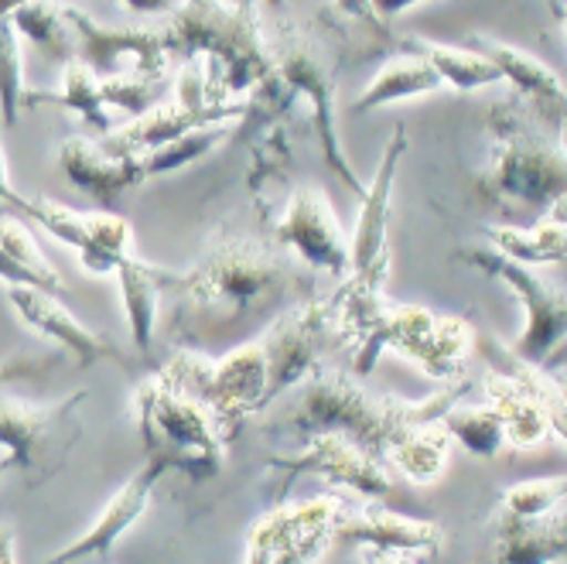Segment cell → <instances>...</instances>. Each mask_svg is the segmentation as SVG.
<instances>
[{
  "label": "cell",
  "instance_id": "obj_31",
  "mask_svg": "<svg viewBox=\"0 0 567 564\" xmlns=\"http://www.w3.org/2000/svg\"><path fill=\"white\" fill-rule=\"evenodd\" d=\"M326 18L342 42L352 49H362V55H383L396 49L393 28L377 18L373 0H332Z\"/></svg>",
  "mask_w": 567,
  "mask_h": 564
},
{
  "label": "cell",
  "instance_id": "obj_25",
  "mask_svg": "<svg viewBox=\"0 0 567 564\" xmlns=\"http://www.w3.org/2000/svg\"><path fill=\"white\" fill-rule=\"evenodd\" d=\"M444 83H441V75L434 72V65L424 55L403 49L400 55H390L380 65V72L373 75V83L355 96L352 113H373V110L390 106V103H400V100L431 96Z\"/></svg>",
  "mask_w": 567,
  "mask_h": 564
},
{
  "label": "cell",
  "instance_id": "obj_7",
  "mask_svg": "<svg viewBox=\"0 0 567 564\" xmlns=\"http://www.w3.org/2000/svg\"><path fill=\"white\" fill-rule=\"evenodd\" d=\"M161 373L178 390L192 393L198 404H206L226 441H233L267 404V356L260 342H243L219 359L202 349H178Z\"/></svg>",
  "mask_w": 567,
  "mask_h": 564
},
{
  "label": "cell",
  "instance_id": "obj_36",
  "mask_svg": "<svg viewBox=\"0 0 567 564\" xmlns=\"http://www.w3.org/2000/svg\"><path fill=\"white\" fill-rule=\"evenodd\" d=\"M0 250H8L18 264H24L31 274H38V280H42V288H45V291H55V295L65 291L62 274H59V270L52 267V260L42 254V247H38L34 233H31L21 219L4 216V213H0Z\"/></svg>",
  "mask_w": 567,
  "mask_h": 564
},
{
  "label": "cell",
  "instance_id": "obj_46",
  "mask_svg": "<svg viewBox=\"0 0 567 564\" xmlns=\"http://www.w3.org/2000/svg\"><path fill=\"white\" fill-rule=\"evenodd\" d=\"M554 14H557V21H560V24H567V0H560Z\"/></svg>",
  "mask_w": 567,
  "mask_h": 564
},
{
  "label": "cell",
  "instance_id": "obj_17",
  "mask_svg": "<svg viewBox=\"0 0 567 564\" xmlns=\"http://www.w3.org/2000/svg\"><path fill=\"white\" fill-rule=\"evenodd\" d=\"M444 541H449V534H444L441 523L403 516L386 506H362V510L346 506L336 527V544L373 551L377 557H396V554L434 557Z\"/></svg>",
  "mask_w": 567,
  "mask_h": 564
},
{
  "label": "cell",
  "instance_id": "obj_28",
  "mask_svg": "<svg viewBox=\"0 0 567 564\" xmlns=\"http://www.w3.org/2000/svg\"><path fill=\"white\" fill-rule=\"evenodd\" d=\"M449 459H452V434L444 431L441 421L403 431L386 452V465L400 469L417 486L434 482L444 472V465H449Z\"/></svg>",
  "mask_w": 567,
  "mask_h": 564
},
{
  "label": "cell",
  "instance_id": "obj_6",
  "mask_svg": "<svg viewBox=\"0 0 567 564\" xmlns=\"http://www.w3.org/2000/svg\"><path fill=\"white\" fill-rule=\"evenodd\" d=\"M137 428L147 459L165 462L168 472H185L192 482H206L226 465L229 441L219 434L213 414L165 373H154L134 397Z\"/></svg>",
  "mask_w": 567,
  "mask_h": 564
},
{
  "label": "cell",
  "instance_id": "obj_1",
  "mask_svg": "<svg viewBox=\"0 0 567 564\" xmlns=\"http://www.w3.org/2000/svg\"><path fill=\"white\" fill-rule=\"evenodd\" d=\"M172 291L182 295V321L195 332L209 326L223 336L284 308V301L311 298L315 274L288 247H280L270 229L250 233L223 223L209 233L198 260L178 274Z\"/></svg>",
  "mask_w": 567,
  "mask_h": 564
},
{
  "label": "cell",
  "instance_id": "obj_35",
  "mask_svg": "<svg viewBox=\"0 0 567 564\" xmlns=\"http://www.w3.org/2000/svg\"><path fill=\"white\" fill-rule=\"evenodd\" d=\"M106 106H116L120 113L144 116L147 110L161 106L168 100V90H175L172 75L168 79H147V75H106L100 79Z\"/></svg>",
  "mask_w": 567,
  "mask_h": 564
},
{
  "label": "cell",
  "instance_id": "obj_26",
  "mask_svg": "<svg viewBox=\"0 0 567 564\" xmlns=\"http://www.w3.org/2000/svg\"><path fill=\"white\" fill-rule=\"evenodd\" d=\"M288 175H291V141H288V127L277 120V124H267L264 137H257L250 172H247V185L257 198L264 229L274 223L284 198L291 195V192H284L288 188Z\"/></svg>",
  "mask_w": 567,
  "mask_h": 564
},
{
  "label": "cell",
  "instance_id": "obj_16",
  "mask_svg": "<svg viewBox=\"0 0 567 564\" xmlns=\"http://www.w3.org/2000/svg\"><path fill=\"white\" fill-rule=\"evenodd\" d=\"M65 18L75 31L79 59L100 79L106 75H147L168 79L172 55L165 49V34L154 28H103L79 8H65Z\"/></svg>",
  "mask_w": 567,
  "mask_h": 564
},
{
  "label": "cell",
  "instance_id": "obj_8",
  "mask_svg": "<svg viewBox=\"0 0 567 564\" xmlns=\"http://www.w3.org/2000/svg\"><path fill=\"white\" fill-rule=\"evenodd\" d=\"M274 21V55H277V69L284 75V83L295 90L298 100H308L311 106V124L318 131V144L321 154H326L329 168L342 178V185H349L352 195H367V182L355 175V168L349 165V157L342 151L339 141V124H336V103H339V75L332 59L326 55L315 38L298 28L288 18H270Z\"/></svg>",
  "mask_w": 567,
  "mask_h": 564
},
{
  "label": "cell",
  "instance_id": "obj_47",
  "mask_svg": "<svg viewBox=\"0 0 567 564\" xmlns=\"http://www.w3.org/2000/svg\"><path fill=\"white\" fill-rule=\"evenodd\" d=\"M557 387H560V393H564V400H567V370H564V377L557 380Z\"/></svg>",
  "mask_w": 567,
  "mask_h": 564
},
{
  "label": "cell",
  "instance_id": "obj_40",
  "mask_svg": "<svg viewBox=\"0 0 567 564\" xmlns=\"http://www.w3.org/2000/svg\"><path fill=\"white\" fill-rule=\"evenodd\" d=\"M120 4H127L134 14H147V18H168L182 0H120Z\"/></svg>",
  "mask_w": 567,
  "mask_h": 564
},
{
  "label": "cell",
  "instance_id": "obj_43",
  "mask_svg": "<svg viewBox=\"0 0 567 564\" xmlns=\"http://www.w3.org/2000/svg\"><path fill=\"white\" fill-rule=\"evenodd\" d=\"M11 175H8V157H4V144H0V209L8 206V198H11Z\"/></svg>",
  "mask_w": 567,
  "mask_h": 564
},
{
  "label": "cell",
  "instance_id": "obj_2",
  "mask_svg": "<svg viewBox=\"0 0 567 564\" xmlns=\"http://www.w3.org/2000/svg\"><path fill=\"white\" fill-rule=\"evenodd\" d=\"M161 34L175 65L202 59L223 96L250 100L247 124L257 120L267 127L295 110L298 96L277 69L257 0H182L165 18Z\"/></svg>",
  "mask_w": 567,
  "mask_h": 564
},
{
  "label": "cell",
  "instance_id": "obj_21",
  "mask_svg": "<svg viewBox=\"0 0 567 564\" xmlns=\"http://www.w3.org/2000/svg\"><path fill=\"white\" fill-rule=\"evenodd\" d=\"M59 165L79 192L100 198L103 206L116 203L127 188L144 182L141 157H124L90 137H69L59 147Z\"/></svg>",
  "mask_w": 567,
  "mask_h": 564
},
{
  "label": "cell",
  "instance_id": "obj_38",
  "mask_svg": "<svg viewBox=\"0 0 567 564\" xmlns=\"http://www.w3.org/2000/svg\"><path fill=\"white\" fill-rule=\"evenodd\" d=\"M86 229L93 236V244L113 257H131L134 254V226L131 219L116 216V213H83Z\"/></svg>",
  "mask_w": 567,
  "mask_h": 564
},
{
  "label": "cell",
  "instance_id": "obj_12",
  "mask_svg": "<svg viewBox=\"0 0 567 564\" xmlns=\"http://www.w3.org/2000/svg\"><path fill=\"white\" fill-rule=\"evenodd\" d=\"M342 510L346 503L332 493L301 503H284L254 523L243 557L260 564H308L326 557V551L336 544Z\"/></svg>",
  "mask_w": 567,
  "mask_h": 564
},
{
  "label": "cell",
  "instance_id": "obj_19",
  "mask_svg": "<svg viewBox=\"0 0 567 564\" xmlns=\"http://www.w3.org/2000/svg\"><path fill=\"white\" fill-rule=\"evenodd\" d=\"M468 45L489 55L499 72H503V83L513 86V93L530 106L540 120H547L550 127H557L560 134L567 131V90L557 79L554 69H547L540 59L526 55L499 38H489V34H472Z\"/></svg>",
  "mask_w": 567,
  "mask_h": 564
},
{
  "label": "cell",
  "instance_id": "obj_9",
  "mask_svg": "<svg viewBox=\"0 0 567 564\" xmlns=\"http://www.w3.org/2000/svg\"><path fill=\"white\" fill-rule=\"evenodd\" d=\"M462 264L489 274L516 295V301L526 311V326L509 346V352L530 367H540L554 373V362H560L567 349V291L557 288L554 280L534 270V264L513 260L509 254L496 247H468L455 254Z\"/></svg>",
  "mask_w": 567,
  "mask_h": 564
},
{
  "label": "cell",
  "instance_id": "obj_13",
  "mask_svg": "<svg viewBox=\"0 0 567 564\" xmlns=\"http://www.w3.org/2000/svg\"><path fill=\"white\" fill-rule=\"evenodd\" d=\"M267 469L280 472L288 490V482L295 475H318L329 486H349L367 500H386L393 493V479L386 472V462L370 455L367 449L352 441L342 431H315L301 438V452L295 455H270Z\"/></svg>",
  "mask_w": 567,
  "mask_h": 564
},
{
  "label": "cell",
  "instance_id": "obj_3",
  "mask_svg": "<svg viewBox=\"0 0 567 564\" xmlns=\"http://www.w3.org/2000/svg\"><path fill=\"white\" fill-rule=\"evenodd\" d=\"M468 390L472 377H458L424 400L380 397L355 383V377L329 367V362H318L295 390L280 397L284 408L267 421V431L298 441L315 431H342L352 441H359L370 455L386 462L390 445L403 431L441 421V414L455 408Z\"/></svg>",
  "mask_w": 567,
  "mask_h": 564
},
{
  "label": "cell",
  "instance_id": "obj_10",
  "mask_svg": "<svg viewBox=\"0 0 567 564\" xmlns=\"http://www.w3.org/2000/svg\"><path fill=\"white\" fill-rule=\"evenodd\" d=\"M86 397V390H75L55 404H31L21 397L0 400V449H4L0 479L8 472H21L28 486H34V482L55 475L83 434L75 414Z\"/></svg>",
  "mask_w": 567,
  "mask_h": 564
},
{
  "label": "cell",
  "instance_id": "obj_29",
  "mask_svg": "<svg viewBox=\"0 0 567 564\" xmlns=\"http://www.w3.org/2000/svg\"><path fill=\"white\" fill-rule=\"evenodd\" d=\"M14 28L52 62L69 65L79 55L75 31L65 18V8L55 4V0H28V4H21L14 14Z\"/></svg>",
  "mask_w": 567,
  "mask_h": 564
},
{
  "label": "cell",
  "instance_id": "obj_5",
  "mask_svg": "<svg viewBox=\"0 0 567 564\" xmlns=\"http://www.w3.org/2000/svg\"><path fill=\"white\" fill-rule=\"evenodd\" d=\"M489 161L475 175V195L516 226H530L567 198V144L516 93L489 110Z\"/></svg>",
  "mask_w": 567,
  "mask_h": 564
},
{
  "label": "cell",
  "instance_id": "obj_44",
  "mask_svg": "<svg viewBox=\"0 0 567 564\" xmlns=\"http://www.w3.org/2000/svg\"><path fill=\"white\" fill-rule=\"evenodd\" d=\"M257 4H264L267 18H280L284 11H288V0H257Z\"/></svg>",
  "mask_w": 567,
  "mask_h": 564
},
{
  "label": "cell",
  "instance_id": "obj_48",
  "mask_svg": "<svg viewBox=\"0 0 567 564\" xmlns=\"http://www.w3.org/2000/svg\"><path fill=\"white\" fill-rule=\"evenodd\" d=\"M547 4H550V11H557V4H560V0H547Z\"/></svg>",
  "mask_w": 567,
  "mask_h": 564
},
{
  "label": "cell",
  "instance_id": "obj_33",
  "mask_svg": "<svg viewBox=\"0 0 567 564\" xmlns=\"http://www.w3.org/2000/svg\"><path fill=\"white\" fill-rule=\"evenodd\" d=\"M441 424L462 449H468L475 459H496L506 445V431L493 404L485 408H449L441 414Z\"/></svg>",
  "mask_w": 567,
  "mask_h": 564
},
{
  "label": "cell",
  "instance_id": "obj_20",
  "mask_svg": "<svg viewBox=\"0 0 567 564\" xmlns=\"http://www.w3.org/2000/svg\"><path fill=\"white\" fill-rule=\"evenodd\" d=\"M168 475V465L165 462H157V459H147L144 469L127 482L124 490H120L106 506L103 513L96 516L93 527L83 534V537H75L69 547H62L59 554H52V561H83V557H106L113 551V544L124 537L134 523L144 516L147 503H151V493L161 479Z\"/></svg>",
  "mask_w": 567,
  "mask_h": 564
},
{
  "label": "cell",
  "instance_id": "obj_30",
  "mask_svg": "<svg viewBox=\"0 0 567 564\" xmlns=\"http://www.w3.org/2000/svg\"><path fill=\"white\" fill-rule=\"evenodd\" d=\"M34 103H62L65 110L79 113L96 134H110L113 131V120L106 113V100H103V86H100V75L83 62V59H72L65 65V83L62 93H31L28 90V106Z\"/></svg>",
  "mask_w": 567,
  "mask_h": 564
},
{
  "label": "cell",
  "instance_id": "obj_34",
  "mask_svg": "<svg viewBox=\"0 0 567 564\" xmlns=\"http://www.w3.org/2000/svg\"><path fill=\"white\" fill-rule=\"evenodd\" d=\"M21 110H28L21 31L14 28V18H8V21H0V124L11 131L18 124Z\"/></svg>",
  "mask_w": 567,
  "mask_h": 564
},
{
  "label": "cell",
  "instance_id": "obj_18",
  "mask_svg": "<svg viewBox=\"0 0 567 564\" xmlns=\"http://www.w3.org/2000/svg\"><path fill=\"white\" fill-rule=\"evenodd\" d=\"M11 305L18 308V315L24 318V326L34 329L38 336H45L52 342H59L62 349H69L79 367H93V362L113 359V362H124V352H120L110 339H103L100 332L86 329L79 321L55 291H45L38 285H11L8 288Z\"/></svg>",
  "mask_w": 567,
  "mask_h": 564
},
{
  "label": "cell",
  "instance_id": "obj_45",
  "mask_svg": "<svg viewBox=\"0 0 567 564\" xmlns=\"http://www.w3.org/2000/svg\"><path fill=\"white\" fill-rule=\"evenodd\" d=\"M21 4H28V0H0V21H8V18H14Z\"/></svg>",
  "mask_w": 567,
  "mask_h": 564
},
{
  "label": "cell",
  "instance_id": "obj_32",
  "mask_svg": "<svg viewBox=\"0 0 567 564\" xmlns=\"http://www.w3.org/2000/svg\"><path fill=\"white\" fill-rule=\"evenodd\" d=\"M239 124V120H219V124H209V127H195L168 144H161L147 154H141V165H144V178H154V175H168V172H178V168H188L195 161H202L206 154H213L226 137H229V127Z\"/></svg>",
  "mask_w": 567,
  "mask_h": 564
},
{
  "label": "cell",
  "instance_id": "obj_11",
  "mask_svg": "<svg viewBox=\"0 0 567 564\" xmlns=\"http://www.w3.org/2000/svg\"><path fill=\"white\" fill-rule=\"evenodd\" d=\"M408 127L396 124L393 137L383 147V157L373 172V182L367 185V195L359 198V223L349 239V274L346 285L355 291L383 295L386 280L393 270V250H390V198H393V182L403 154H408Z\"/></svg>",
  "mask_w": 567,
  "mask_h": 564
},
{
  "label": "cell",
  "instance_id": "obj_41",
  "mask_svg": "<svg viewBox=\"0 0 567 564\" xmlns=\"http://www.w3.org/2000/svg\"><path fill=\"white\" fill-rule=\"evenodd\" d=\"M417 4H424V0H373V11L383 24H393L403 11H411Z\"/></svg>",
  "mask_w": 567,
  "mask_h": 564
},
{
  "label": "cell",
  "instance_id": "obj_14",
  "mask_svg": "<svg viewBox=\"0 0 567 564\" xmlns=\"http://www.w3.org/2000/svg\"><path fill=\"white\" fill-rule=\"evenodd\" d=\"M267 229L277 244L288 247L305 267L326 270L336 277L349 274V239L321 185L291 188V195L284 198V206L277 209Z\"/></svg>",
  "mask_w": 567,
  "mask_h": 564
},
{
  "label": "cell",
  "instance_id": "obj_42",
  "mask_svg": "<svg viewBox=\"0 0 567 564\" xmlns=\"http://www.w3.org/2000/svg\"><path fill=\"white\" fill-rule=\"evenodd\" d=\"M8 561H18V551H14V531L8 523H0V564Z\"/></svg>",
  "mask_w": 567,
  "mask_h": 564
},
{
  "label": "cell",
  "instance_id": "obj_15",
  "mask_svg": "<svg viewBox=\"0 0 567 564\" xmlns=\"http://www.w3.org/2000/svg\"><path fill=\"white\" fill-rule=\"evenodd\" d=\"M332 295L329 298H301L295 301L288 311H280V318L270 321L267 336L260 339L264 356H267V404H277V400L295 390L318 362V346L321 336L332 332Z\"/></svg>",
  "mask_w": 567,
  "mask_h": 564
},
{
  "label": "cell",
  "instance_id": "obj_39",
  "mask_svg": "<svg viewBox=\"0 0 567 564\" xmlns=\"http://www.w3.org/2000/svg\"><path fill=\"white\" fill-rule=\"evenodd\" d=\"M55 367V359H0V387L11 383V380H28V377H38Z\"/></svg>",
  "mask_w": 567,
  "mask_h": 564
},
{
  "label": "cell",
  "instance_id": "obj_37",
  "mask_svg": "<svg viewBox=\"0 0 567 564\" xmlns=\"http://www.w3.org/2000/svg\"><path fill=\"white\" fill-rule=\"evenodd\" d=\"M567 500V475L554 479H530V482H516L499 500L503 516H537Z\"/></svg>",
  "mask_w": 567,
  "mask_h": 564
},
{
  "label": "cell",
  "instance_id": "obj_4",
  "mask_svg": "<svg viewBox=\"0 0 567 564\" xmlns=\"http://www.w3.org/2000/svg\"><path fill=\"white\" fill-rule=\"evenodd\" d=\"M332 332L355 356V373H370L386 349L414 359L434 380L465 377L468 356L478 342L465 318H437L417 305H393L383 295L355 291L346 280L332 295Z\"/></svg>",
  "mask_w": 567,
  "mask_h": 564
},
{
  "label": "cell",
  "instance_id": "obj_24",
  "mask_svg": "<svg viewBox=\"0 0 567 564\" xmlns=\"http://www.w3.org/2000/svg\"><path fill=\"white\" fill-rule=\"evenodd\" d=\"M8 206H14L18 213H28L38 226H45L55 239H62L65 247H72L79 254V260H83L86 270H96V274H116L120 260L127 257H113L106 250H100L93 244V236L86 229V216L75 213L62 203H55V198H45V195H24V192H11Z\"/></svg>",
  "mask_w": 567,
  "mask_h": 564
},
{
  "label": "cell",
  "instance_id": "obj_23",
  "mask_svg": "<svg viewBox=\"0 0 567 564\" xmlns=\"http://www.w3.org/2000/svg\"><path fill=\"white\" fill-rule=\"evenodd\" d=\"M116 280H120V295H124V308H127L134 346L141 352H147L154 346L161 291H172L178 285V274L165 270V267H154V264L141 260L137 254H131L127 260H120Z\"/></svg>",
  "mask_w": 567,
  "mask_h": 564
},
{
  "label": "cell",
  "instance_id": "obj_22",
  "mask_svg": "<svg viewBox=\"0 0 567 564\" xmlns=\"http://www.w3.org/2000/svg\"><path fill=\"white\" fill-rule=\"evenodd\" d=\"M496 561L544 564L567 561V513L557 506L537 516H496Z\"/></svg>",
  "mask_w": 567,
  "mask_h": 564
},
{
  "label": "cell",
  "instance_id": "obj_27",
  "mask_svg": "<svg viewBox=\"0 0 567 564\" xmlns=\"http://www.w3.org/2000/svg\"><path fill=\"white\" fill-rule=\"evenodd\" d=\"M400 49H408V52H417L424 55L434 72L441 75V83L444 86H452L458 93H475V90H485V86H499L503 83V72L499 65L478 52V49H458V45H441V42H431V38H403Z\"/></svg>",
  "mask_w": 567,
  "mask_h": 564
}]
</instances>
